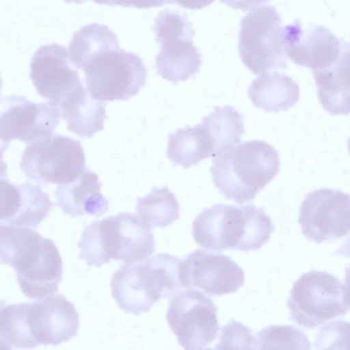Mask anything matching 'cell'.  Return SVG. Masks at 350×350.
Listing matches in <instances>:
<instances>
[{
	"instance_id": "6da1fadb",
	"label": "cell",
	"mask_w": 350,
	"mask_h": 350,
	"mask_svg": "<svg viewBox=\"0 0 350 350\" xmlns=\"http://www.w3.org/2000/svg\"><path fill=\"white\" fill-rule=\"evenodd\" d=\"M0 260L14 269L27 297L40 299L58 291L63 273L62 257L53 241L36 231L1 225Z\"/></svg>"
},
{
	"instance_id": "7a4b0ae2",
	"label": "cell",
	"mask_w": 350,
	"mask_h": 350,
	"mask_svg": "<svg viewBox=\"0 0 350 350\" xmlns=\"http://www.w3.org/2000/svg\"><path fill=\"white\" fill-rule=\"evenodd\" d=\"M273 230L264 209L252 204H215L201 212L192 223L195 241L213 251L258 250L269 241Z\"/></svg>"
},
{
	"instance_id": "3957f363",
	"label": "cell",
	"mask_w": 350,
	"mask_h": 350,
	"mask_svg": "<svg viewBox=\"0 0 350 350\" xmlns=\"http://www.w3.org/2000/svg\"><path fill=\"white\" fill-rule=\"evenodd\" d=\"M278 152L262 140L245 142L213 158V184L226 199L243 204L254 199L280 170Z\"/></svg>"
},
{
	"instance_id": "277c9868",
	"label": "cell",
	"mask_w": 350,
	"mask_h": 350,
	"mask_svg": "<svg viewBox=\"0 0 350 350\" xmlns=\"http://www.w3.org/2000/svg\"><path fill=\"white\" fill-rule=\"evenodd\" d=\"M151 228L135 214L120 213L85 226L78 243L79 258L98 268L112 259L125 264L146 260L154 251Z\"/></svg>"
},
{
	"instance_id": "5b68a950",
	"label": "cell",
	"mask_w": 350,
	"mask_h": 350,
	"mask_svg": "<svg viewBox=\"0 0 350 350\" xmlns=\"http://www.w3.org/2000/svg\"><path fill=\"white\" fill-rule=\"evenodd\" d=\"M182 260L168 254H157L146 260L123 264L111 280V295L124 312L139 315L153 304L170 297L182 287Z\"/></svg>"
},
{
	"instance_id": "8992f818",
	"label": "cell",
	"mask_w": 350,
	"mask_h": 350,
	"mask_svg": "<svg viewBox=\"0 0 350 350\" xmlns=\"http://www.w3.org/2000/svg\"><path fill=\"white\" fill-rule=\"evenodd\" d=\"M82 70L89 93L102 102L126 100L136 95L148 77L142 57L120 46L101 51Z\"/></svg>"
},
{
	"instance_id": "52a82bcc",
	"label": "cell",
	"mask_w": 350,
	"mask_h": 350,
	"mask_svg": "<svg viewBox=\"0 0 350 350\" xmlns=\"http://www.w3.org/2000/svg\"><path fill=\"white\" fill-rule=\"evenodd\" d=\"M153 30L160 46L154 64L158 74L174 84L193 77L202 58L193 45L195 31L187 16L174 10H163L154 19Z\"/></svg>"
},
{
	"instance_id": "ba28073f",
	"label": "cell",
	"mask_w": 350,
	"mask_h": 350,
	"mask_svg": "<svg viewBox=\"0 0 350 350\" xmlns=\"http://www.w3.org/2000/svg\"><path fill=\"white\" fill-rule=\"evenodd\" d=\"M239 51L245 66L253 73L287 67L282 42V23L275 8L260 4L241 18Z\"/></svg>"
},
{
	"instance_id": "9c48e42d",
	"label": "cell",
	"mask_w": 350,
	"mask_h": 350,
	"mask_svg": "<svg viewBox=\"0 0 350 350\" xmlns=\"http://www.w3.org/2000/svg\"><path fill=\"white\" fill-rule=\"evenodd\" d=\"M291 319L300 326L314 329L347 314L343 285L326 271H310L293 284L286 302Z\"/></svg>"
},
{
	"instance_id": "30bf717a",
	"label": "cell",
	"mask_w": 350,
	"mask_h": 350,
	"mask_svg": "<svg viewBox=\"0 0 350 350\" xmlns=\"http://www.w3.org/2000/svg\"><path fill=\"white\" fill-rule=\"evenodd\" d=\"M20 167L27 178L36 183L64 185L82 174L85 169V157L79 140L54 134L26 146Z\"/></svg>"
},
{
	"instance_id": "8fae6325",
	"label": "cell",
	"mask_w": 350,
	"mask_h": 350,
	"mask_svg": "<svg viewBox=\"0 0 350 350\" xmlns=\"http://www.w3.org/2000/svg\"><path fill=\"white\" fill-rule=\"evenodd\" d=\"M70 62L68 49L51 43L38 47L30 63L29 77L37 92L59 109L76 103L87 91Z\"/></svg>"
},
{
	"instance_id": "7c38bea8",
	"label": "cell",
	"mask_w": 350,
	"mask_h": 350,
	"mask_svg": "<svg viewBox=\"0 0 350 350\" xmlns=\"http://www.w3.org/2000/svg\"><path fill=\"white\" fill-rule=\"evenodd\" d=\"M217 313L211 299L200 291L187 290L170 299L166 319L184 350H201L218 335Z\"/></svg>"
},
{
	"instance_id": "4fadbf2b",
	"label": "cell",
	"mask_w": 350,
	"mask_h": 350,
	"mask_svg": "<svg viewBox=\"0 0 350 350\" xmlns=\"http://www.w3.org/2000/svg\"><path fill=\"white\" fill-rule=\"evenodd\" d=\"M299 223L304 237L317 243L350 233V194L323 188L309 192L299 208Z\"/></svg>"
},
{
	"instance_id": "5bb4252c",
	"label": "cell",
	"mask_w": 350,
	"mask_h": 350,
	"mask_svg": "<svg viewBox=\"0 0 350 350\" xmlns=\"http://www.w3.org/2000/svg\"><path fill=\"white\" fill-rule=\"evenodd\" d=\"M1 148L12 139L33 143L46 139L59 122V109L49 101L33 103L12 94L1 98Z\"/></svg>"
},
{
	"instance_id": "9a60e30c",
	"label": "cell",
	"mask_w": 350,
	"mask_h": 350,
	"mask_svg": "<svg viewBox=\"0 0 350 350\" xmlns=\"http://www.w3.org/2000/svg\"><path fill=\"white\" fill-rule=\"evenodd\" d=\"M25 320L33 348L58 345L77 334L80 325L75 305L62 294L23 302Z\"/></svg>"
},
{
	"instance_id": "2e32d148",
	"label": "cell",
	"mask_w": 350,
	"mask_h": 350,
	"mask_svg": "<svg viewBox=\"0 0 350 350\" xmlns=\"http://www.w3.org/2000/svg\"><path fill=\"white\" fill-rule=\"evenodd\" d=\"M180 280L184 288H198L209 295L219 296L241 287L245 273L229 256L197 249L181 262Z\"/></svg>"
},
{
	"instance_id": "e0dca14e",
	"label": "cell",
	"mask_w": 350,
	"mask_h": 350,
	"mask_svg": "<svg viewBox=\"0 0 350 350\" xmlns=\"http://www.w3.org/2000/svg\"><path fill=\"white\" fill-rule=\"evenodd\" d=\"M282 42L294 63L313 72L331 66L341 51L340 40L327 28L297 20L282 29Z\"/></svg>"
},
{
	"instance_id": "ac0fdd59",
	"label": "cell",
	"mask_w": 350,
	"mask_h": 350,
	"mask_svg": "<svg viewBox=\"0 0 350 350\" xmlns=\"http://www.w3.org/2000/svg\"><path fill=\"white\" fill-rule=\"evenodd\" d=\"M54 204L49 195L29 182L10 183L1 179V225L36 228L49 216Z\"/></svg>"
},
{
	"instance_id": "d6986e66",
	"label": "cell",
	"mask_w": 350,
	"mask_h": 350,
	"mask_svg": "<svg viewBox=\"0 0 350 350\" xmlns=\"http://www.w3.org/2000/svg\"><path fill=\"white\" fill-rule=\"evenodd\" d=\"M340 42L341 51L336 62L313 72L319 101L332 115L350 113V44L342 39Z\"/></svg>"
},
{
	"instance_id": "ffe728a7",
	"label": "cell",
	"mask_w": 350,
	"mask_h": 350,
	"mask_svg": "<svg viewBox=\"0 0 350 350\" xmlns=\"http://www.w3.org/2000/svg\"><path fill=\"white\" fill-rule=\"evenodd\" d=\"M100 187L98 175L85 167L75 181L57 187L55 204L73 217L101 216L108 211L109 201L100 193Z\"/></svg>"
},
{
	"instance_id": "44dd1931",
	"label": "cell",
	"mask_w": 350,
	"mask_h": 350,
	"mask_svg": "<svg viewBox=\"0 0 350 350\" xmlns=\"http://www.w3.org/2000/svg\"><path fill=\"white\" fill-rule=\"evenodd\" d=\"M248 96L256 107L268 112L286 111L299 98V87L288 75L278 71L260 74L251 83Z\"/></svg>"
},
{
	"instance_id": "7402d4cb",
	"label": "cell",
	"mask_w": 350,
	"mask_h": 350,
	"mask_svg": "<svg viewBox=\"0 0 350 350\" xmlns=\"http://www.w3.org/2000/svg\"><path fill=\"white\" fill-rule=\"evenodd\" d=\"M166 154L174 166L187 168L210 156L213 158L215 145L208 129L200 122L169 134Z\"/></svg>"
},
{
	"instance_id": "603a6c76",
	"label": "cell",
	"mask_w": 350,
	"mask_h": 350,
	"mask_svg": "<svg viewBox=\"0 0 350 350\" xmlns=\"http://www.w3.org/2000/svg\"><path fill=\"white\" fill-rule=\"evenodd\" d=\"M119 45L117 36L107 25L92 23L74 33L68 46L70 62L79 69L101 51Z\"/></svg>"
},
{
	"instance_id": "cb8c5ba5",
	"label": "cell",
	"mask_w": 350,
	"mask_h": 350,
	"mask_svg": "<svg viewBox=\"0 0 350 350\" xmlns=\"http://www.w3.org/2000/svg\"><path fill=\"white\" fill-rule=\"evenodd\" d=\"M201 123L208 129L214 142L213 157L239 145L245 132L243 117L232 106L215 107Z\"/></svg>"
},
{
	"instance_id": "d4e9b609",
	"label": "cell",
	"mask_w": 350,
	"mask_h": 350,
	"mask_svg": "<svg viewBox=\"0 0 350 350\" xmlns=\"http://www.w3.org/2000/svg\"><path fill=\"white\" fill-rule=\"evenodd\" d=\"M180 208L176 197L167 187H154L146 196L137 198L135 211L149 228H165L179 218Z\"/></svg>"
},
{
	"instance_id": "484cf974",
	"label": "cell",
	"mask_w": 350,
	"mask_h": 350,
	"mask_svg": "<svg viewBox=\"0 0 350 350\" xmlns=\"http://www.w3.org/2000/svg\"><path fill=\"white\" fill-rule=\"evenodd\" d=\"M254 350H312L306 334L293 325H271L254 338Z\"/></svg>"
},
{
	"instance_id": "4316f807",
	"label": "cell",
	"mask_w": 350,
	"mask_h": 350,
	"mask_svg": "<svg viewBox=\"0 0 350 350\" xmlns=\"http://www.w3.org/2000/svg\"><path fill=\"white\" fill-rule=\"evenodd\" d=\"M314 346L317 350H350V322L338 320L322 327Z\"/></svg>"
},
{
	"instance_id": "83f0119b",
	"label": "cell",
	"mask_w": 350,
	"mask_h": 350,
	"mask_svg": "<svg viewBox=\"0 0 350 350\" xmlns=\"http://www.w3.org/2000/svg\"><path fill=\"white\" fill-rule=\"evenodd\" d=\"M254 337L252 329L234 319L221 328L215 350H254Z\"/></svg>"
},
{
	"instance_id": "f1b7e54d",
	"label": "cell",
	"mask_w": 350,
	"mask_h": 350,
	"mask_svg": "<svg viewBox=\"0 0 350 350\" xmlns=\"http://www.w3.org/2000/svg\"><path fill=\"white\" fill-rule=\"evenodd\" d=\"M343 292L345 304L350 308V266L347 267L345 270Z\"/></svg>"
},
{
	"instance_id": "f546056e",
	"label": "cell",
	"mask_w": 350,
	"mask_h": 350,
	"mask_svg": "<svg viewBox=\"0 0 350 350\" xmlns=\"http://www.w3.org/2000/svg\"><path fill=\"white\" fill-rule=\"evenodd\" d=\"M334 254L350 258V237L334 252Z\"/></svg>"
},
{
	"instance_id": "4dcf8cb0",
	"label": "cell",
	"mask_w": 350,
	"mask_h": 350,
	"mask_svg": "<svg viewBox=\"0 0 350 350\" xmlns=\"http://www.w3.org/2000/svg\"><path fill=\"white\" fill-rule=\"evenodd\" d=\"M347 146H348V149H349V151L350 153V137L348 139V141H347Z\"/></svg>"
},
{
	"instance_id": "1f68e13d",
	"label": "cell",
	"mask_w": 350,
	"mask_h": 350,
	"mask_svg": "<svg viewBox=\"0 0 350 350\" xmlns=\"http://www.w3.org/2000/svg\"><path fill=\"white\" fill-rule=\"evenodd\" d=\"M201 350H215V349L213 347V348H204L203 349H201Z\"/></svg>"
}]
</instances>
